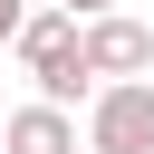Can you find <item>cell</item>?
Returning a JSON list of instances; mask_svg holds the SVG:
<instances>
[{
    "instance_id": "cell-4",
    "label": "cell",
    "mask_w": 154,
    "mask_h": 154,
    "mask_svg": "<svg viewBox=\"0 0 154 154\" xmlns=\"http://www.w3.org/2000/svg\"><path fill=\"white\" fill-rule=\"evenodd\" d=\"M19 29H29V0H0V48H19Z\"/></svg>"
},
{
    "instance_id": "cell-5",
    "label": "cell",
    "mask_w": 154,
    "mask_h": 154,
    "mask_svg": "<svg viewBox=\"0 0 154 154\" xmlns=\"http://www.w3.org/2000/svg\"><path fill=\"white\" fill-rule=\"evenodd\" d=\"M67 10H77V19H96V10H116V0H67Z\"/></svg>"
},
{
    "instance_id": "cell-1",
    "label": "cell",
    "mask_w": 154,
    "mask_h": 154,
    "mask_svg": "<svg viewBox=\"0 0 154 154\" xmlns=\"http://www.w3.org/2000/svg\"><path fill=\"white\" fill-rule=\"evenodd\" d=\"M87 144L96 154H154V77H106L87 96Z\"/></svg>"
},
{
    "instance_id": "cell-2",
    "label": "cell",
    "mask_w": 154,
    "mask_h": 154,
    "mask_svg": "<svg viewBox=\"0 0 154 154\" xmlns=\"http://www.w3.org/2000/svg\"><path fill=\"white\" fill-rule=\"evenodd\" d=\"M87 58H96V77H144L154 67V29L125 19V10H96L87 19Z\"/></svg>"
},
{
    "instance_id": "cell-6",
    "label": "cell",
    "mask_w": 154,
    "mask_h": 154,
    "mask_svg": "<svg viewBox=\"0 0 154 154\" xmlns=\"http://www.w3.org/2000/svg\"><path fill=\"white\" fill-rule=\"evenodd\" d=\"M87 154H96V144H87Z\"/></svg>"
},
{
    "instance_id": "cell-7",
    "label": "cell",
    "mask_w": 154,
    "mask_h": 154,
    "mask_svg": "<svg viewBox=\"0 0 154 154\" xmlns=\"http://www.w3.org/2000/svg\"><path fill=\"white\" fill-rule=\"evenodd\" d=\"M0 125H10V116H0Z\"/></svg>"
},
{
    "instance_id": "cell-3",
    "label": "cell",
    "mask_w": 154,
    "mask_h": 154,
    "mask_svg": "<svg viewBox=\"0 0 154 154\" xmlns=\"http://www.w3.org/2000/svg\"><path fill=\"white\" fill-rule=\"evenodd\" d=\"M0 154H77V116H67L58 96H29V106H10Z\"/></svg>"
}]
</instances>
